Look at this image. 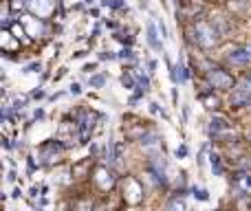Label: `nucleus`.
<instances>
[{
	"label": "nucleus",
	"mask_w": 251,
	"mask_h": 211,
	"mask_svg": "<svg viewBox=\"0 0 251 211\" xmlns=\"http://www.w3.org/2000/svg\"><path fill=\"white\" fill-rule=\"evenodd\" d=\"M190 35H194V42L199 44L201 48H212L218 44V31L214 29V24L199 22Z\"/></svg>",
	"instance_id": "nucleus-1"
},
{
	"label": "nucleus",
	"mask_w": 251,
	"mask_h": 211,
	"mask_svg": "<svg viewBox=\"0 0 251 211\" xmlns=\"http://www.w3.org/2000/svg\"><path fill=\"white\" fill-rule=\"evenodd\" d=\"M207 82L212 88L218 90H232L234 88V77L223 68H209L207 71Z\"/></svg>",
	"instance_id": "nucleus-2"
},
{
	"label": "nucleus",
	"mask_w": 251,
	"mask_h": 211,
	"mask_svg": "<svg viewBox=\"0 0 251 211\" xmlns=\"http://www.w3.org/2000/svg\"><path fill=\"white\" fill-rule=\"evenodd\" d=\"M229 104L232 106H249L251 104V79L245 77L236 88H234L232 97H229Z\"/></svg>",
	"instance_id": "nucleus-3"
},
{
	"label": "nucleus",
	"mask_w": 251,
	"mask_h": 211,
	"mask_svg": "<svg viewBox=\"0 0 251 211\" xmlns=\"http://www.w3.org/2000/svg\"><path fill=\"white\" fill-rule=\"evenodd\" d=\"M64 152V145L60 143V141H49V143L42 145V163L44 165H53L60 161V154Z\"/></svg>",
	"instance_id": "nucleus-4"
},
{
	"label": "nucleus",
	"mask_w": 251,
	"mask_h": 211,
	"mask_svg": "<svg viewBox=\"0 0 251 211\" xmlns=\"http://www.w3.org/2000/svg\"><path fill=\"white\" fill-rule=\"evenodd\" d=\"M29 9L33 11L38 18L47 20L49 15L53 14V9H55V0H31V2H29Z\"/></svg>",
	"instance_id": "nucleus-5"
},
{
	"label": "nucleus",
	"mask_w": 251,
	"mask_h": 211,
	"mask_svg": "<svg viewBox=\"0 0 251 211\" xmlns=\"http://www.w3.org/2000/svg\"><path fill=\"white\" fill-rule=\"evenodd\" d=\"M93 178H95V185L101 189V192H108V189L113 187V182H115V176L106 167H97Z\"/></svg>",
	"instance_id": "nucleus-6"
},
{
	"label": "nucleus",
	"mask_w": 251,
	"mask_h": 211,
	"mask_svg": "<svg viewBox=\"0 0 251 211\" xmlns=\"http://www.w3.org/2000/svg\"><path fill=\"white\" fill-rule=\"evenodd\" d=\"M227 60L232 64H249L251 62V48H232V51L227 53Z\"/></svg>",
	"instance_id": "nucleus-7"
},
{
	"label": "nucleus",
	"mask_w": 251,
	"mask_h": 211,
	"mask_svg": "<svg viewBox=\"0 0 251 211\" xmlns=\"http://www.w3.org/2000/svg\"><path fill=\"white\" fill-rule=\"evenodd\" d=\"M225 130H229V123L225 119H220V117H214V119L209 121V135H212V136H218L220 132H225Z\"/></svg>",
	"instance_id": "nucleus-8"
},
{
	"label": "nucleus",
	"mask_w": 251,
	"mask_h": 211,
	"mask_svg": "<svg viewBox=\"0 0 251 211\" xmlns=\"http://www.w3.org/2000/svg\"><path fill=\"white\" fill-rule=\"evenodd\" d=\"M148 42H150L152 48H161V44H159V40H156V31H154V24H148Z\"/></svg>",
	"instance_id": "nucleus-9"
},
{
	"label": "nucleus",
	"mask_w": 251,
	"mask_h": 211,
	"mask_svg": "<svg viewBox=\"0 0 251 211\" xmlns=\"http://www.w3.org/2000/svg\"><path fill=\"white\" fill-rule=\"evenodd\" d=\"M201 99L205 101V106H207V108H214V110L218 108V99L212 95V92H201Z\"/></svg>",
	"instance_id": "nucleus-10"
},
{
	"label": "nucleus",
	"mask_w": 251,
	"mask_h": 211,
	"mask_svg": "<svg viewBox=\"0 0 251 211\" xmlns=\"http://www.w3.org/2000/svg\"><path fill=\"white\" fill-rule=\"evenodd\" d=\"M167 211H187L185 209V202L183 200H179V198H174V200L167 205Z\"/></svg>",
	"instance_id": "nucleus-11"
},
{
	"label": "nucleus",
	"mask_w": 251,
	"mask_h": 211,
	"mask_svg": "<svg viewBox=\"0 0 251 211\" xmlns=\"http://www.w3.org/2000/svg\"><path fill=\"white\" fill-rule=\"evenodd\" d=\"M212 167H214V172L216 174H223V165H220V156H218V154H212Z\"/></svg>",
	"instance_id": "nucleus-12"
},
{
	"label": "nucleus",
	"mask_w": 251,
	"mask_h": 211,
	"mask_svg": "<svg viewBox=\"0 0 251 211\" xmlns=\"http://www.w3.org/2000/svg\"><path fill=\"white\" fill-rule=\"evenodd\" d=\"M75 209L77 211H90V209H93V202H90V200H84V202L77 200L75 202Z\"/></svg>",
	"instance_id": "nucleus-13"
},
{
	"label": "nucleus",
	"mask_w": 251,
	"mask_h": 211,
	"mask_svg": "<svg viewBox=\"0 0 251 211\" xmlns=\"http://www.w3.org/2000/svg\"><path fill=\"white\" fill-rule=\"evenodd\" d=\"M104 82H106V77H104V75H95V77H90V86H95V88L104 86Z\"/></svg>",
	"instance_id": "nucleus-14"
},
{
	"label": "nucleus",
	"mask_w": 251,
	"mask_h": 211,
	"mask_svg": "<svg viewBox=\"0 0 251 211\" xmlns=\"http://www.w3.org/2000/svg\"><path fill=\"white\" fill-rule=\"evenodd\" d=\"M192 194H194L199 200H203V202L209 200V196H207V192H205V189H196V187H194V189H192Z\"/></svg>",
	"instance_id": "nucleus-15"
},
{
	"label": "nucleus",
	"mask_w": 251,
	"mask_h": 211,
	"mask_svg": "<svg viewBox=\"0 0 251 211\" xmlns=\"http://www.w3.org/2000/svg\"><path fill=\"white\" fill-rule=\"evenodd\" d=\"M117 58H119V60H134V53L130 51V48H123V51L119 53Z\"/></svg>",
	"instance_id": "nucleus-16"
},
{
	"label": "nucleus",
	"mask_w": 251,
	"mask_h": 211,
	"mask_svg": "<svg viewBox=\"0 0 251 211\" xmlns=\"http://www.w3.org/2000/svg\"><path fill=\"white\" fill-rule=\"evenodd\" d=\"M24 7H27V2H24V0H14V2H11V11L24 9Z\"/></svg>",
	"instance_id": "nucleus-17"
},
{
	"label": "nucleus",
	"mask_w": 251,
	"mask_h": 211,
	"mask_svg": "<svg viewBox=\"0 0 251 211\" xmlns=\"http://www.w3.org/2000/svg\"><path fill=\"white\" fill-rule=\"evenodd\" d=\"M121 84H123L126 88H133V86H134V82H133V77H130V75H123V77H121Z\"/></svg>",
	"instance_id": "nucleus-18"
},
{
	"label": "nucleus",
	"mask_w": 251,
	"mask_h": 211,
	"mask_svg": "<svg viewBox=\"0 0 251 211\" xmlns=\"http://www.w3.org/2000/svg\"><path fill=\"white\" fill-rule=\"evenodd\" d=\"M40 71V64H29L27 68H24V73H38Z\"/></svg>",
	"instance_id": "nucleus-19"
},
{
	"label": "nucleus",
	"mask_w": 251,
	"mask_h": 211,
	"mask_svg": "<svg viewBox=\"0 0 251 211\" xmlns=\"http://www.w3.org/2000/svg\"><path fill=\"white\" fill-rule=\"evenodd\" d=\"M176 156H181V158H183V156H187V148H185V145H181V148L176 150Z\"/></svg>",
	"instance_id": "nucleus-20"
},
{
	"label": "nucleus",
	"mask_w": 251,
	"mask_h": 211,
	"mask_svg": "<svg viewBox=\"0 0 251 211\" xmlns=\"http://www.w3.org/2000/svg\"><path fill=\"white\" fill-rule=\"evenodd\" d=\"M100 60H115L113 53H100Z\"/></svg>",
	"instance_id": "nucleus-21"
},
{
	"label": "nucleus",
	"mask_w": 251,
	"mask_h": 211,
	"mask_svg": "<svg viewBox=\"0 0 251 211\" xmlns=\"http://www.w3.org/2000/svg\"><path fill=\"white\" fill-rule=\"evenodd\" d=\"M80 92H82V88L77 86V84H73V86H71V95H80Z\"/></svg>",
	"instance_id": "nucleus-22"
},
{
	"label": "nucleus",
	"mask_w": 251,
	"mask_h": 211,
	"mask_svg": "<svg viewBox=\"0 0 251 211\" xmlns=\"http://www.w3.org/2000/svg\"><path fill=\"white\" fill-rule=\"evenodd\" d=\"M33 169H35V161L33 158H29V172H33Z\"/></svg>",
	"instance_id": "nucleus-23"
},
{
	"label": "nucleus",
	"mask_w": 251,
	"mask_h": 211,
	"mask_svg": "<svg viewBox=\"0 0 251 211\" xmlns=\"http://www.w3.org/2000/svg\"><path fill=\"white\" fill-rule=\"evenodd\" d=\"M33 97H35V99H42L44 92H42V90H35V92H33Z\"/></svg>",
	"instance_id": "nucleus-24"
},
{
	"label": "nucleus",
	"mask_w": 251,
	"mask_h": 211,
	"mask_svg": "<svg viewBox=\"0 0 251 211\" xmlns=\"http://www.w3.org/2000/svg\"><path fill=\"white\" fill-rule=\"evenodd\" d=\"M159 29H161V35H167V31H166V24H163V22L159 24Z\"/></svg>",
	"instance_id": "nucleus-25"
},
{
	"label": "nucleus",
	"mask_w": 251,
	"mask_h": 211,
	"mask_svg": "<svg viewBox=\"0 0 251 211\" xmlns=\"http://www.w3.org/2000/svg\"><path fill=\"white\" fill-rule=\"evenodd\" d=\"M150 110L156 115V112H159V106H156V104H150Z\"/></svg>",
	"instance_id": "nucleus-26"
},
{
	"label": "nucleus",
	"mask_w": 251,
	"mask_h": 211,
	"mask_svg": "<svg viewBox=\"0 0 251 211\" xmlns=\"http://www.w3.org/2000/svg\"><path fill=\"white\" fill-rule=\"evenodd\" d=\"M176 2H181V5H187V2H192V0H176Z\"/></svg>",
	"instance_id": "nucleus-27"
},
{
	"label": "nucleus",
	"mask_w": 251,
	"mask_h": 211,
	"mask_svg": "<svg viewBox=\"0 0 251 211\" xmlns=\"http://www.w3.org/2000/svg\"><path fill=\"white\" fill-rule=\"evenodd\" d=\"M93 211H104V207H95V209H93Z\"/></svg>",
	"instance_id": "nucleus-28"
},
{
	"label": "nucleus",
	"mask_w": 251,
	"mask_h": 211,
	"mask_svg": "<svg viewBox=\"0 0 251 211\" xmlns=\"http://www.w3.org/2000/svg\"><path fill=\"white\" fill-rule=\"evenodd\" d=\"M249 79H251V75H249Z\"/></svg>",
	"instance_id": "nucleus-29"
}]
</instances>
